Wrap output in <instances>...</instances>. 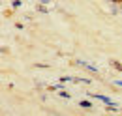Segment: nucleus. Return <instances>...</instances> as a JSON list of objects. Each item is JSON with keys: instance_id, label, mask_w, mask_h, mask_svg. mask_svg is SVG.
I'll use <instances>...</instances> for the list:
<instances>
[{"instance_id": "3", "label": "nucleus", "mask_w": 122, "mask_h": 116, "mask_svg": "<svg viewBox=\"0 0 122 116\" xmlns=\"http://www.w3.org/2000/svg\"><path fill=\"white\" fill-rule=\"evenodd\" d=\"M38 11H41V13H47V8H45V6H38Z\"/></svg>"}, {"instance_id": "7", "label": "nucleus", "mask_w": 122, "mask_h": 116, "mask_svg": "<svg viewBox=\"0 0 122 116\" xmlns=\"http://www.w3.org/2000/svg\"><path fill=\"white\" fill-rule=\"evenodd\" d=\"M120 4H122V0H120Z\"/></svg>"}, {"instance_id": "1", "label": "nucleus", "mask_w": 122, "mask_h": 116, "mask_svg": "<svg viewBox=\"0 0 122 116\" xmlns=\"http://www.w3.org/2000/svg\"><path fill=\"white\" fill-rule=\"evenodd\" d=\"M111 66H113L117 71H120V73H122V64H120V62H117V60H111Z\"/></svg>"}, {"instance_id": "2", "label": "nucleus", "mask_w": 122, "mask_h": 116, "mask_svg": "<svg viewBox=\"0 0 122 116\" xmlns=\"http://www.w3.org/2000/svg\"><path fill=\"white\" fill-rule=\"evenodd\" d=\"M79 105H81L83 109H90V107H92V103H90V101H79Z\"/></svg>"}, {"instance_id": "6", "label": "nucleus", "mask_w": 122, "mask_h": 116, "mask_svg": "<svg viewBox=\"0 0 122 116\" xmlns=\"http://www.w3.org/2000/svg\"><path fill=\"white\" fill-rule=\"evenodd\" d=\"M117 84H118V86H122V81H117Z\"/></svg>"}, {"instance_id": "4", "label": "nucleus", "mask_w": 122, "mask_h": 116, "mask_svg": "<svg viewBox=\"0 0 122 116\" xmlns=\"http://www.w3.org/2000/svg\"><path fill=\"white\" fill-rule=\"evenodd\" d=\"M60 97H66V99H70V94H68V92H64V90H62V92H60Z\"/></svg>"}, {"instance_id": "5", "label": "nucleus", "mask_w": 122, "mask_h": 116, "mask_svg": "<svg viewBox=\"0 0 122 116\" xmlns=\"http://www.w3.org/2000/svg\"><path fill=\"white\" fill-rule=\"evenodd\" d=\"M21 6V0H13V8H19Z\"/></svg>"}]
</instances>
